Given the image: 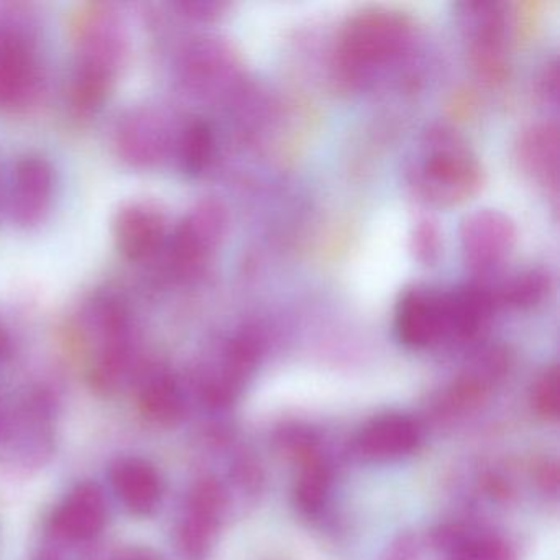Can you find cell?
<instances>
[{
  "label": "cell",
  "instance_id": "7",
  "mask_svg": "<svg viewBox=\"0 0 560 560\" xmlns=\"http://www.w3.org/2000/svg\"><path fill=\"white\" fill-rule=\"evenodd\" d=\"M114 238L124 257L132 261L149 260L165 245V212L150 201H130L114 218Z\"/></svg>",
  "mask_w": 560,
  "mask_h": 560
},
{
  "label": "cell",
  "instance_id": "9",
  "mask_svg": "<svg viewBox=\"0 0 560 560\" xmlns=\"http://www.w3.org/2000/svg\"><path fill=\"white\" fill-rule=\"evenodd\" d=\"M107 521V504L101 488L93 483L78 485L58 504L54 529L68 540H88L103 530Z\"/></svg>",
  "mask_w": 560,
  "mask_h": 560
},
{
  "label": "cell",
  "instance_id": "20",
  "mask_svg": "<svg viewBox=\"0 0 560 560\" xmlns=\"http://www.w3.org/2000/svg\"><path fill=\"white\" fill-rule=\"evenodd\" d=\"M510 550L497 540H478L465 547L460 560H510Z\"/></svg>",
  "mask_w": 560,
  "mask_h": 560
},
{
  "label": "cell",
  "instance_id": "15",
  "mask_svg": "<svg viewBox=\"0 0 560 560\" xmlns=\"http://www.w3.org/2000/svg\"><path fill=\"white\" fill-rule=\"evenodd\" d=\"M139 406L150 421L172 424L182 416L183 398L178 383L165 369H153L143 376Z\"/></svg>",
  "mask_w": 560,
  "mask_h": 560
},
{
  "label": "cell",
  "instance_id": "3",
  "mask_svg": "<svg viewBox=\"0 0 560 560\" xmlns=\"http://www.w3.org/2000/svg\"><path fill=\"white\" fill-rule=\"evenodd\" d=\"M40 81L37 44L28 25L0 9V109L31 103Z\"/></svg>",
  "mask_w": 560,
  "mask_h": 560
},
{
  "label": "cell",
  "instance_id": "12",
  "mask_svg": "<svg viewBox=\"0 0 560 560\" xmlns=\"http://www.w3.org/2000/svg\"><path fill=\"white\" fill-rule=\"evenodd\" d=\"M425 183L439 199H457L477 183V170L467 153L458 149L438 150L424 166Z\"/></svg>",
  "mask_w": 560,
  "mask_h": 560
},
{
  "label": "cell",
  "instance_id": "19",
  "mask_svg": "<svg viewBox=\"0 0 560 560\" xmlns=\"http://www.w3.org/2000/svg\"><path fill=\"white\" fill-rule=\"evenodd\" d=\"M534 408L539 415L556 416L559 411V376L557 372L549 373L537 383L534 389Z\"/></svg>",
  "mask_w": 560,
  "mask_h": 560
},
{
  "label": "cell",
  "instance_id": "4",
  "mask_svg": "<svg viewBox=\"0 0 560 560\" xmlns=\"http://www.w3.org/2000/svg\"><path fill=\"white\" fill-rule=\"evenodd\" d=\"M175 143L168 119L152 106L136 107L117 120L114 147L117 155L136 168H153L168 156Z\"/></svg>",
  "mask_w": 560,
  "mask_h": 560
},
{
  "label": "cell",
  "instance_id": "23",
  "mask_svg": "<svg viewBox=\"0 0 560 560\" xmlns=\"http://www.w3.org/2000/svg\"><path fill=\"white\" fill-rule=\"evenodd\" d=\"M40 560H51V559H47V557H44V559H40Z\"/></svg>",
  "mask_w": 560,
  "mask_h": 560
},
{
  "label": "cell",
  "instance_id": "6",
  "mask_svg": "<svg viewBox=\"0 0 560 560\" xmlns=\"http://www.w3.org/2000/svg\"><path fill=\"white\" fill-rule=\"evenodd\" d=\"M224 229V214L214 202H202L192 209L173 232L170 257L183 275L198 271L218 245Z\"/></svg>",
  "mask_w": 560,
  "mask_h": 560
},
{
  "label": "cell",
  "instance_id": "16",
  "mask_svg": "<svg viewBox=\"0 0 560 560\" xmlns=\"http://www.w3.org/2000/svg\"><path fill=\"white\" fill-rule=\"evenodd\" d=\"M468 229L470 231L465 241L477 261L497 260L506 248L508 238L511 237L506 222H498L494 218L487 221V218L480 215V219Z\"/></svg>",
  "mask_w": 560,
  "mask_h": 560
},
{
  "label": "cell",
  "instance_id": "18",
  "mask_svg": "<svg viewBox=\"0 0 560 560\" xmlns=\"http://www.w3.org/2000/svg\"><path fill=\"white\" fill-rule=\"evenodd\" d=\"M327 477L326 468L320 464H311L310 467L301 475L300 485H298V501L304 510H314L319 506L326 494Z\"/></svg>",
  "mask_w": 560,
  "mask_h": 560
},
{
  "label": "cell",
  "instance_id": "14",
  "mask_svg": "<svg viewBox=\"0 0 560 560\" xmlns=\"http://www.w3.org/2000/svg\"><path fill=\"white\" fill-rule=\"evenodd\" d=\"M221 504V490L212 481H205L192 491L182 526V544L191 556H201L208 547Z\"/></svg>",
  "mask_w": 560,
  "mask_h": 560
},
{
  "label": "cell",
  "instance_id": "8",
  "mask_svg": "<svg viewBox=\"0 0 560 560\" xmlns=\"http://www.w3.org/2000/svg\"><path fill=\"white\" fill-rule=\"evenodd\" d=\"M398 336L409 347H425L448 332L447 296L415 290L398 307Z\"/></svg>",
  "mask_w": 560,
  "mask_h": 560
},
{
  "label": "cell",
  "instance_id": "17",
  "mask_svg": "<svg viewBox=\"0 0 560 560\" xmlns=\"http://www.w3.org/2000/svg\"><path fill=\"white\" fill-rule=\"evenodd\" d=\"M212 145V133L206 124H189L178 140L179 159L185 170L191 173L202 172L211 160Z\"/></svg>",
  "mask_w": 560,
  "mask_h": 560
},
{
  "label": "cell",
  "instance_id": "13",
  "mask_svg": "<svg viewBox=\"0 0 560 560\" xmlns=\"http://www.w3.org/2000/svg\"><path fill=\"white\" fill-rule=\"evenodd\" d=\"M419 444V429L405 416H383L370 422L359 438V448L372 458H395Z\"/></svg>",
  "mask_w": 560,
  "mask_h": 560
},
{
  "label": "cell",
  "instance_id": "2",
  "mask_svg": "<svg viewBox=\"0 0 560 560\" xmlns=\"http://www.w3.org/2000/svg\"><path fill=\"white\" fill-rule=\"evenodd\" d=\"M88 329L96 342L91 378L100 388H113L126 375L132 359V320L126 304L110 294L97 296L86 311Z\"/></svg>",
  "mask_w": 560,
  "mask_h": 560
},
{
  "label": "cell",
  "instance_id": "5",
  "mask_svg": "<svg viewBox=\"0 0 560 560\" xmlns=\"http://www.w3.org/2000/svg\"><path fill=\"white\" fill-rule=\"evenodd\" d=\"M55 192V172L47 159L27 155L12 170L9 186V214L15 224L32 228L40 224L50 211Z\"/></svg>",
  "mask_w": 560,
  "mask_h": 560
},
{
  "label": "cell",
  "instance_id": "1",
  "mask_svg": "<svg viewBox=\"0 0 560 560\" xmlns=\"http://www.w3.org/2000/svg\"><path fill=\"white\" fill-rule=\"evenodd\" d=\"M78 55L71 78V103L80 113L103 106L126 51V38L107 5H96L78 28Z\"/></svg>",
  "mask_w": 560,
  "mask_h": 560
},
{
  "label": "cell",
  "instance_id": "22",
  "mask_svg": "<svg viewBox=\"0 0 560 560\" xmlns=\"http://www.w3.org/2000/svg\"><path fill=\"white\" fill-rule=\"evenodd\" d=\"M8 346V336H5L4 326H2V320H0V352L5 349Z\"/></svg>",
  "mask_w": 560,
  "mask_h": 560
},
{
  "label": "cell",
  "instance_id": "10",
  "mask_svg": "<svg viewBox=\"0 0 560 560\" xmlns=\"http://www.w3.org/2000/svg\"><path fill=\"white\" fill-rule=\"evenodd\" d=\"M110 481L120 503L136 516H149L159 506L162 480L149 462L120 458L110 470Z\"/></svg>",
  "mask_w": 560,
  "mask_h": 560
},
{
  "label": "cell",
  "instance_id": "21",
  "mask_svg": "<svg viewBox=\"0 0 560 560\" xmlns=\"http://www.w3.org/2000/svg\"><path fill=\"white\" fill-rule=\"evenodd\" d=\"M116 560H156L155 557L150 556L145 550H127V552L120 553Z\"/></svg>",
  "mask_w": 560,
  "mask_h": 560
},
{
  "label": "cell",
  "instance_id": "11",
  "mask_svg": "<svg viewBox=\"0 0 560 560\" xmlns=\"http://www.w3.org/2000/svg\"><path fill=\"white\" fill-rule=\"evenodd\" d=\"M402 40V25L383 15L360 19L349 28L343 55L349 63H375L389 57Z\"/></svg>",
  "mask_w": 560,
  "mask_h": 560
}]
</instances>
